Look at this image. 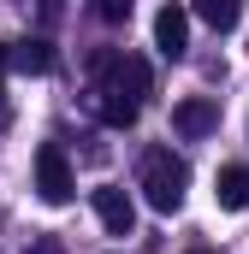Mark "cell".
I'll return each mask as SVG.
<instances>
[{
	"label": "cell",
	"instance_id": "1",
	"mask_svg": "<svg viewBox=\"0 0 249 254\" xmlns=\"http://www.w3.org/2000/svg\"><path fill=\"white\" fill-rule=\"evenodd\" d=\"M148 95V65L136 54H95V113L107 130H130Z\"/></svg>",
	"mask_w": 249,
	"mask_h": 254
},
{
	"label": "cell",
	"instance_id": "2",
	"mask_svg": "<svg viewBox=\"0 0 249 254\" xmlns=\"http://www.w3.org/2000/svg\"><path fill=\"white\" fill-rule=\"evenodd\" d=\"M136 184H142V195H148L154 213H178V207H184V190H190V166L172 154V148H148Z\"/></svg>",
	"mask_w": 249,
	"mask_h": 254
},
{
	"label": "cell",
	"instance_id": "3",
	"mask_svg": "<svg viewBox=\"0 0 249 254\" xmlns=\"http://www.w3.org/2000/svg\"><path fill=\"white\" fill-rule=\"evenodd\" d=\"M77 190V178H71V160H65L60 142H42L36 148V195L48 201V207H65Z\"/></svg>",
	"mask_w": 249,
	"mask_h": 254
},
{
	"label": "cell",
	"instance_id": "4",
	"mask_svg": "<svg viewBox=\"0 0 249 254\" xmlns=\"http://www.w3.org/2000/svg\"><path fill=\"white\" fill-rule=\"evenodd\" d=\"M154 48L166 60H184V48H190V12L184 6H160L154 12Z\"/></svg>",
	"mask_w": 249,
	"mask_h": 254
},
{
	"label": "cell",
	"instance_id": "5",
	"mask_svg": "<svg viewBox=\"0 0 249 254\" xmlns=\"http://www.w3.org/2000/svg\"><path fill=\"white\" fill-rule=\"evenodd\" d=\"M95 219L113 231V237H130V225H136V207H130V195L119 184H101L95 190Z\"/></svg>",
	"mask_w": 249,
	"mask_h": 254
},
{
	"label": "cell",
	"instance_id": "6",
	"mask_svg": "<svg viewBox=\"0 0 249 254\" xmlns=\"http://www.w3.org/2000/svg\"><path fill=\"white\" fill-rule=\"evenodd\" d=\"M172 130L196 142V136H208V130H220V107H214L208 95H196V101H178V107H172Z\"/></svg>",
	"mask_w": 249,
	"mask_h": 254
},
{
	"label": "cell",
	"instance_id": "7",
	"mask_svg": "<svg viewBox=\"0 0 249 254\" xmlns=\"http://www.w3.org/2000/svg\"><path fill=\"white\" fill-rule=\"evenodd\" d=\"M12 65H18L24 77H48V71H54V42H48V36L12 42Z\"/></svg>",
	"mask_w": 249,
	"mask_h": 254
},
{
	"label": "cell",
	"instance_id": "8",
	"mask_svg": "<svg viewBox=\"0 0 249 254\" xmlns=\"http://www.w3.org/2000/svg\"><path fill=\"white\" fill-rule=\"evenodd\" d=\"M214 201H220L226 213H244L249 207V166H226L220 184H214Z\"/></svg>",
	"mask_w": 249,
	"mask_h": 254
},
{
	"label": "cell",
	"instance_id": "9",
	"mask_svg": "<svg viewBox=\"0 0 249 254\" xmlns=\"http://www.w3.org/2000/svg\"><path fill=\"white\" fill-rule=\"evenodd\" d=\"M190 12H196L202 24H214V30H232V24L244 18V0H190Z\"/></svg>",
	"mask_w": 249,
	"mask_h": 254
},
{
	"label": "cell",
	"instance_id": "10",
	"mask_svg": "<svg viewBox=\"0 0 249 254\" xmlns=\"http://www.w3.org/2000/svg\"><path fill=\"white\" fill-rule=\"evenodd\" d=\"M95 12H101L107 24H124V18H130V0H95Z\"/></svg>",
	"mask_w": 249,
	"mask_h": 254
},
{
	"label": "cell",
	"instance_id": "11",
	"mask_svg": "<svg viewBox=\"0 0 249 254\" xmlns=\"http://www.w3.org/2000/svg\"><path fill=\"white\" fill-rule=\"evenodd\" d=\"M30 254H65V249H60V237H36V243H30Z\"/></svg>",
	"mask_w": 249,
	"mask_h": 254
},
{
	"label": "cell",
	"instance_id": "12",
	"mask_svg": "<svg viewBox=\"0 0 249 254\" xmlns=\"http://www.w3.org/2000/svg\"><path fill=\"white\" fill-rule=\"evenodd\" d=\"M6 65H12V42H0V77H6Z\"/></svg>",
	"mask_w": 249,
	"mask_h": 254
},
{
	"label": "cell",
	"instance_id": "13",
	"mask_svg": "<svg viewBox=\"0 0 249 254\" xmlns=\"http://www.w3.org/2000/svg\"><path fill=\"white\" fill-rule=\"evenodd\" d=\"M190 254H214V249H190Z\"/></svg>",
	"mask_w": 249,
	"mask_h": 254
}]
</instances>
